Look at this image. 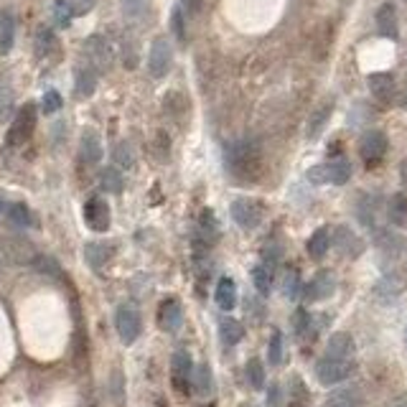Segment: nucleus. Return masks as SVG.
Masks as SVG:
<instances>
[{"mask_svg": "<svg viewBox=\"0 0 407 407\" xmlns=\"http://www.w3.org/2000/svg\"><path fill=\"white\" fill-rule=\"evenodd\" d=\"M267 359H270V364H273V366H280L283 364V334L278 329L273 331L270 344H267Z\"/></svg>", "mask_w": 407, "mask_h": 407, "instance_id": "obj_38", "label": "nucleus"}, {"mask_svg": "<svg viewBox=\"0 0 407 407\" xmlns=\"http://www.w3.org/2000/svg\"><path fill=\"white\" fill-rule=\"evenodd\" d=\"M51 13H54V23H57L59 29H66V26L71 23V18H74V10H71L69 0H54Z\"/></svg>", "mask_w": 407, "mask_h": 407, "instance_id": "obj_36", "label": "nucleus"}, {"mask_svg": "<svg viewBox=\"0 0 407 407\" xmlns=\"http://www.w3.org/2000/svg\"><path fill=\"white\" fill-rule=\"evenodd\" d=\"M227 173L239 183H252L262 173V150L257 141H234L224 148Z\"/></svg>", "mask_w": 407, "mask_h": 407, "instance_id": "obj_1", "label": "nucleus"}, {"mask_svg": "<svg viewBox=\"0 0 407 407\" xmlns=\"http://www.w3.org/2000/svg\"><path fill=\"white\" fill-rule=\"evenodd\" d=\"M392 407H407V400H400L397 405H392Z\"/></svg>", "mask_w": 407, "mask_h": 407, "instance_id": "obj_52", "label": "nucleus"}, {"mask_svg": "<svg viewBox=\"0 0 407 407\" xmlns=\"http://www.w3.org/2000/svg\"><path fill=\"white\" fill-rule=\"evenodd\" d=\"M113 46L105 36H90L85 41V64H90L97 74H105L113 66Z\"/></svg>", "mask_w": 407, "mask_h": 407, "instance_id": "obj_6", "label": "nucleus"}, {"mask_svg": "<svg viewBox=\"0 0 407 407\" xmlns=\"http://www.w3.org/2000/svg\"><path fill=\"white\" fill-rule=\"evenodd\" d=\"M331 242H334L338 252L346 255V257H359V255L364 252V242H362V237H357V232L349 229V227H344V224L334 229Z\"/></svg>", "mask_w": 407, "mask_h": 407, "instance_id": "obj_12", "label": "nucleus"}, {"mask_svg": "<svg viewBox=\"0 0 407 407\" xmlns=\"http://www.w3.org/2000/svg\"><path fill=\"white\" fill-rule=\"evenodd\" d=\"M120 6H122L125 18H130V21H143L148 13V0H120Z\"/></svg>", "mask_w": 407, "mask_h": 407, "instance_id": "obj_37", "label": "nucleus"}, {"mask_svg": "<svg viewBox=\"0 0 407 407\" xmlns=\"http://www.w3.org/2000/svg\"><path fill=\"white\" fill-rule=\"evenodd\" d=\"M387 148H390V143H387V135L382 130H366L359 141V155L364 158L366 166H377L385 158Z\"/></svg>", "mask_w": 407, "mask_h": 407, "instance_id": "obj_8", "label": "nucleus"}, {"mask_svg": "<svg viewBox=\"0 0 407 407\" xmlns=\"http://www.w3.org/2000/svg\"><path fill=\"white\" fill-rule=\"evenodd\" d=\"M301 275H298V270L295 267H288L285 270V275H283V295L288 298V301H295L298 295H301Z\"/></svg>", "mask_w": 407, "mask_h": 407, "instance_id": "obj_32", "label": "nucleus"}, {"mask_svg": "<svg viewBox=\"0 0 407 407\" xmlns=\"http://www.w3.org/2000/svg\"><path fill=\"white\" fill-rule=\"evenodd\" d=\"M171 369H173V387L181 394L189 392V379L194 377V364L186 351H176L171 359Z\"/></svg>", "mask_w": 407, "mask_h": 407, "instance_id": "obj_14", "label": "nucleus"}, {"mask_svg": "<svg viewBox=\"0 0 407 407\" xmlns=\"http://www.w3.org/2000/svg\"><path fill=\"white\" fill-rule=\"evenodd\" d=\"M323 407H362V394L354 387H346V390H338L326 400Z\"/></svg>", "mask_w": 407, "mask_h": 407, "instance_id": "obj_30", "label": "nucleus"}, {"mask_svg": "<svg viewBox=\"0 0 407 407\" xmlns=\"http://www.w3.org/2000/svg\"><path fill=\"white\" fill-rule=\"evenodd\" d=\"M62 94H59L57 90H49L46 92V94H43V113L46 115H54V113H59V110H62Z\"/></svg>", "mask_w": 407, "mask_h": 407, "instance_id": "obj_44", "label": "nucleus"}, {"mask_svg": "<svg viewBox=\"0 0 407 407\" xmlns=\"http://www.w3.org/2000/svg\"><path fill=\"white\" fill-rule=\"evenodd\" d=\"M214 298H217V306L222 310H232L234 306H237V285H234L232 278H222V280H219Z\"/></svg>", "mask_w": 407, "mask_h": 407, "instance_id": "obj_25", "label": "nucleus"}, {"mask_svg": "<svg viewBox=\"0 0 407 407\" xmlns=\"http://www.w3.org/2000/svg\"><path fill=\"white\" fill-rule=\"evenodd\" d=\"M387 219H390L394 227L407 224V197L405 194H394V197L387 201Z\"/></svg>", "mask_w": 407, "mask_h": 407, "instance_id": "obj_27", "label": "nucleus"}, {"mask_svg": "<svg viewBox=\"0 0 407 407\" xmlns=\"http://www.w3.org/2000/svg\"><path fill=\"white\" fill-rule=\"evenodd\" d=\"M334 290H336V278H334V273L321 270V273H316V278L303 288V298L308 303H318V301L331 298Z\"/></svg>", "mask_w": 407, "mask_h": 407, "instance_id": "obj_11", "label": "nucleus"}, {"mask_svg": "<svg viewBox=\"0 0 407 407\" xmlns=\"http://www.w3.org/2000/svg\"><path fill=\"white\" fill-rule=\"evenodd\" d=\"M99 183H102V189H105L107 194H120V191L125 189V178H122V173H120L115 166L99 173Z\"/></svg>", "mask_w": 407, "mask_h": 407, "instance_id": "obj_31", "label": "nucleus"}, {"mask_svg": "<svg viewBox=\"0 0 407 407\" xmlns=\"http://www.w3.org/2000/svg\"><path fill=\"white\" fill-rule=\"evenodd\" d=\"M171 29H173V36L178 43H186V26H183V13L181 8H176L173 15H171Z\"/></svg>", "mask_w": 407, "mask_h": 407, "instance_id": "obj_45", "label": "nucleus"}, {"mask_svg": "<svg viewBox=\"0 0 407 407\" xmlns=\"http://www.w3.org/2000/svg\"><path fill=\"white\" fill-rule=\"evenodd\" d=\"M351 369H354V359H336L323 354L316 362V379L323 387L338 385V382H344L349 377Z\"/></svg>", "mask_w": 407, "mask_h": 407, "instance_id": "obj_5", "label": "nucleus"}, {"mask_svg": "<svg viewBox=\"0 0 407 407\" xmlns=\"http://www.w3.org/2000/svg\"><path fill=\"white\" fill-rule=\"evenodd\" d=\"M377 293L387 295V301H390V298H394V295L400 293V283H394L392 278H385V280L377 285Z\"/></svg>", "mask_w": 407, "mask_h": 407, "instance_id": "obj_47", "label": "nucleus"}, {"mask_svg": "<svg viewBox=\"0 0 407 407\" xmlns=\"http://www.w3.org/2000/svg\"><path fill=\"white\" fill-rule=\"evenodd\" d=\"M229 211H232V219L237 222L242 229H255V227L262 222V206L257 201H252V199H234L232 206H229Z\"/></svg>", "mask_w": 407, "mask_h": 407, "instance_id": "obj_9", "label": "nucleus"}, {"mask_svg": "<svg viewBox=\"0 0 407 407\" xmlns=\"http://www.w3.org/2000/svg\"><path fill=\"white\" fill-rule=\"evenodd\" d=\"M283 402V392L278 385H270V390H267V407H280Z\"/></svg>", "mask_w": 407, "mask_h": 407, "instance_id": "obj_49", "label": "nucleus"}, {"mask_svg": "<svg viewBox=\"0 0 407 407\" xmlns=\"http://www.w3.org/2000/svg\"><path fill=\"white\" fill-rule=\"evenodd\" d=\"M308 181L310 183H334V186H344L351 178V163L346 158H336L329 163H318L313 169H308Z\"/></svg>", "mask_w": 407, "mask_h": 407, "instance_id": "obj_2", "label": "nucleus"}, {"mask_svg": "<svg viewBox=\"0 0 407 407\" xmlns=\"http://www.w3.org/2000/svg\"><path fill=\"white\" fill-rule=\"evenodd\" d=\"M171 64H173V49H171L169 38L158 36L153 43H150V51H148V71L153 79H163L169 74Z\"/></svg>", "mask_w": 407, "mask_h": 407, "instance_id": "obj_7", "label": "nucleus"}, {"mask_svg": "<svg viewBox=\"0 0 407 407\" xmlns=\"http://www.w3.org/2000/svg\"><path fill=\"white\" fill-rule=\"evenodd\" d=\"M245 374L252 390H262L265 387V366H262L260 359H250L245 366Z\"/></svg>", "mask_w": 407, "mask_h": 407, "instance_id": "obj_34", "label": "nucleus"}, {"mask_svg": "<svg viewBox=\"0 0 407 407\" xmlns=\"http://www.w3.org/2000/svg\"><path fill=\"white\" fill-rule=\"evenodd\" d=\"M181 323H183L181 303L176 301V298H166V301L161 303V308H158V326H161L163 331L173 334V331L181 329Z\"/></svg>", "mask_w": 407, "mask_h": 407, "instance_id": "obj_15", "label": "nucleus"}, {"mask_svg": "<svg viewBox=\"0 0 407 407\" xmlns=\"http://www.w3.org/2000/svg\"><path fill=\"white\" fill-rule=\"evenodd\" d=\"M308 402V390L301 382V377L290 379V407H306Z\"/></svg>", "mask_w": 407, "mask_h": 407, "instance_id": "obj_39", "label": "nucleus"}, {"mask_svg": "<svg viewBox=\"0 0 407 407\" xmlns=\"http://www.w3.org/2000/svg\"><path fill=\"white\" fill-rule=\"evenodd\" d=\"M57 51H59V43H57L54 31L41 26V29L36 31V54L41 59H46V57H51V54H57Z\"/></svg>", "mask_w": 407, "mask_h": 407, "instance_id": "obj_28", "label": "nucleus"}, {"mask_svg": "<svg viewBox=\"0 0 407 407\" xmlns=\"http://www.w3.org/2000/svg\"><path fill=\"white\" fill-rule=\"evenodd\" d=\"M377 31H379V36H385V38H392V41H397V38H400V26H397V10H394L392 3H385V6H379V10H377Z\"/></svg>", "mask_w": 407, "mask_h": 407, "instance_id": "obj_16", "label": "nucleus"}, {"mask_svg": "<svg viewBox=\"0 0 407 407\" xmlns=\"http://www.w3.org/2000/svg\"><path fill=\"white\" fill-rule=\"evenodd\" d=\"M34 130H36V105L34 102H29V105H23L21 110L15 113L13 122H10V127H8L6 143L10 148L23 145V143L34 135Z\"/></svg>", "mask_w": 407, "mask_h": 407, "instance_id": "obj_4", "label": "nucleus"}, {"mask_svg": "<svg viewBox=\"0 0 407 407\" xmlns=\"http://www.w3.org/2000/svg\"><path fill=\"white\" fill-rule=\"evenodd\" d=\"M113 400L117 407H122V374L120 372L113 374Z\"/></svg>", "mask_w": 407, "mask_h": 407, "instance_id": "obj_48", "label": "nucleus"}, {"mask_svg": "<svg viewBox=\"0 0 407 407\" xmlns=\"http://www.w3.org/2000/svg\"><path fill=\"white\" fill-rule=\"evenodd\" d=\"M85 222L92 232H107L110 229V204L102 197H92L85 204Z\"/></svg>", "mask_w": 407, "mask_h": 407, "instance_id": "obj_10", "label": "nucleus"}, {"mask_svg": "<svg viewBox=\"0 0 407 407\" xmlns=\"http://www.w3.org/2000/svg\"><path fill=\"white\" fill-rule=\"evenodd\" d=\"M219 336H222V341H224L227 346H234L242 341V336H245V326H242L237 318H222V321H219Z\"/></svg>", "mask_w": 407, "mask_h": 407, "instance_id": "obj_26", "label": "nucleus"}, {"mask_svg": "<svg viewBox=\"0 0 407 407\" xmlns=\"http://www.w3.org/2000/svg\"><path fill=\"white\" fill-rule=\"evenodd\" d=\"M354 338H351V334H346V331H338V334H334V336L329 338V344H326V357H336V359H354Z\"/></svg>", "mask_w": 407, "mask_h": 407, "instance_id": "obj_19", "label": "nucleus"}, {"mask_svg": "<svg viewBox=\"0 0 407 407\" xmlns=\"http://www.w3.org/2000/svg\"><path fill=\"white\" fill-rule=\"evenodd\" d=\"M69 3H71L74 15H85L87 10H92V6H94V0H69Z\"/></svg>", "mask_w": 407, "mask_h": 407, "instance_id": "obj_50", "label": "nucleus"}, {"mask_svg": "<svg viewBox=\"0 0 407 407\" xmlns=\"http://www.w3.org/2000/svg\"><path fill=\"white\" fill-rule=\"evenodd\" d=\"M194 385H197L199 394H209L211 392V369L209 364H199L197 372H194Z\"/></svg>", "mask_w": 407, "mask_h": 407, "instance_id": "obj_40", "label": "nucleus"}, {"mask_svg": "<svg viewBox=\"0 0 407 407\" xmlns=\"http://www.w3.org/2000/svg\"><path fill=\"white\" fill-rule=\"evenodd\" d=\"M3 260H6V257H3V252H0V267H3Z\"/></svg>", "mask_w": 407, "mask_h": 407, "instance_id": "obj_53", "label": "nucleus"}, {"mask_svg": "<svg viewBox=\"0 0 407 407\" xmlns=\"http://www.w3.org/2000/svg\"><path fill=\"white\" fill-rule=\"evenodd\" d=\"M113 252H115L113 245H105V242H90V245H85V260L92 270H102L110 262Z\"/></svg>", "mask_w": 407, "mask_h": 407, "instance_id": "obj_21", "label": "nucleus"}, {"mask_svg": "<svg viewBox=\"0 0 407 407\" xmlns=\"http://www.w3.org/2000/svg\"><path fill=\"white\" fill-rule=\"evenodd\" d=\"M79 155L87 166H97L102 161V141L94 130H85L82 133V143H79Z\"/></svg>", "mask_w": 407, "mask_h": 407, "instance_id": "obj_18", "label": "nucleus"}, {"mask_svg": "<svg viewBox=\"0 0 407 407\" xmlns=\"http://www.w3.org/2000/svg\"><path fill=\"white\" fill-rule=\"evenodd\" d=\"M115 329H117V336L122 344L125 346L135 344L141 338V331H143V321L138 308L130 306V303H122L117 308V313H115Z\"/></svg>", "mask_w": 407, "mask_h": 407, "instance_id": "obj_3", "label": "nucleus"}, {"mask_svg": "<svg viewBox=\"0 0 407 407\" xmlns=\"http://www.w3.org/2000/svg\"><path fill=\"white\" fill-rule=\"evenodd\" d=\"M97 71L92 69L90 64H79L77 69H74V92H77V97H92L94 90H97Z\"/></svg>", "mask_w": 407, "mask_h": 407, "instance_id": "obj_17", "label": "nucleus"}, {"mask_svg": "<svg viewBox=\"0 0 407 407\" xmlns=\"http://www.w3.org/2000/svg\"><path fill=\"white\" fill-rule=\"evenodd\" d=\"M183 8H186L191 15H197L199 10H201V0H183Z\"/></svg>", "mask_w": 407, "mask_h": 407, "instance_id": "obj_51", "label": "nucleus"}, {"mask_svg": "<svg viewBox=\"0 0 407 407\" xmlns=\"http://www.w3.org/2000/svg\"><path fill=\"white\" fill-rule=\"evenodd\" d=\"M0 252H3L6 260H13V262H18V265L36 260V247L31 245L26 237H8L6 242H3V250H0Z\"/></svg>", "mask_w": 407, "mask_h": 407, "instance_id": "obj_13", "label": "nucleus"}, {"mask_svg": "<svg viewBox=\"0 0 407 407\" xmlns=\"http://www.w3.org/2000/svg\"><path fill=\"white\" fill-rule=\"evenodd\" d=\"M34 265H36V270H38V273L57 275V278H62V267H59V262L54 260V257H49V255H36Z\"/></svg>", "mask_w": 407, "mask_h": 407, "instance_id": "obj_42", "label": "nucleus"}, {"mask_svg": "<svg viewBox=\"0 0 407 407\" xmlns=\"http://www.w3.org/2000/svg\"><path fill=\"white\" fill-rule=\"evenodd\" d=\"M252 283L260 295H270V288H273V270L265 265L252 267Z\"/></svg>", "mask_w": 407, "mask_h": 407, "instance_id": "obj_33", "label": "nucleus"}, {"mask_svg": "<svg viewBox=\"0 0 407 407\" xmlns=\"http://www.w3.org/2000/svg\"><path fill=\"white\" fill-rule=\"evenodd\" d=\"M15 41V18L8 10H0V54L6 57Z\"/></svg>", "mask_w": 407, "mask_h": 407, "instance_id": "obj_24", "label": "nucleus"}, {"mask_svg": "<svg viewBox=\"0 0 407 407\" xmlns=\"http://www.w3.org/2000/svg\"><path fill=\"white\" fill-rule=\"evenodd\" d=\"M329 247H331V229L321 227V229H316V232L310 234V239H308V255L310 257H316V260L326 257Z\"/></svg>", "mask_w": 407, "mask_h": 407, "instance_id": "obj_29", "label": "nucleus"}, {"mask_svg": "<svg viewBox=\"0 0 407 407\" xmlns=\"http://www.w3.org/2000/svg\"><path fill=\"white\" fill-rule=\"evenodd\" d=\"M331 113H334V99H329V102H323V105L318 107L316 113L310 115L308 125H306V138H310V141H316L318 135H321V130L326 127V122H329Z\"/></svg>", "mask_w": 407, "mask_h": 407, "instance_id": "obj_23", "label": "nucleus"}, {"mask_svg": "<svg viewBox=\"0 0 407 407\" xmlns=\"http://www.w3.org/2000/svg\"><path fill=\"white\" fill-rule=\"evenodd\" d=\"M293 326H295V334L298 336H303L306 331L310 329V316H308V310H295V316H293Z\"/></svg>", "mask_w": 407, "mask_h": 407, "instance_id": "obj_46", "label": "nucleus"}, {"mask_svg": "<svg viewBox=\"0 0 407 407\" xmlns=\"http://www.w3.org/2000/svg\"><path fill=\"white\" fill-rule=\"evenodd\" d=\"M366 85H369V92H372L379 102H390V99L394 97V77L392 74H385V71L372 74V77L366 79Z\"/></svg>", "mask_w": 407, "mask_h": 407, "instance_id": "obj_20", "label": "nucleus"}, {"mask_svg": "<svg viewBox=\"0 0 407 407\" xmlns=\"http://www.w3.org/2000/svg\"><path fill=\"white\" fill-rule=\"evenodd\" d=\"M374 214H377V209H374V199L364 197L362 199V204H359V219H362V224L372 227L374 224Z\"/></svg>", "mask_w": 407, "mask_h": 407, "instance_id": "obj_43", "label": "nucleus"}, {"mask_svg": "<svg viewBox=\"0 0 407 407\" xmlns=\"http://www.w3.org/2000/svg\"><path fill=\"white\" fill-rule=\"evenodd\" d=\"M113 158H115V163H117L120 169H133V163H135L133 148L127 145V143H117V145H115Z\"/></svg>", "mask_w": 407, "mask_h": 407, "instance_id": "obj_41", "label": "nucleus"}, {"mask_svg": "<svg viewBox=\"0 0 407 407\" xmlns=\"http://www.w3.org/2000/svg\"><path fill=\"white\" fill-rule=\"evenodd\" d=\"M13 113V87L0 77V122H6Z\"/></svg>", "mask_w": 407, "mask_h": 407, "instance_id": "obj_35", "label": "nucleus"}, {"mask_svg": "<svg viewBox=\"0 0 407 407\" xmlns=\"http://www.w3.org/2000/svg\"><path fill=\"white\" fill-rule=\"evenodd\" d=\"M0 211L6 214L15 227H36V219L31 214V209L21 201H10V204H0Z\"/></svg>", "mask_w": 407, "mask_h": 407, "instance_id": "obj_22", "label": "nucleus"}]
</instances>
